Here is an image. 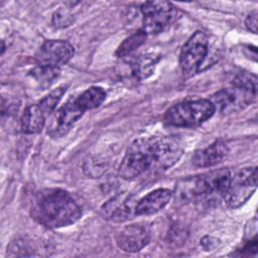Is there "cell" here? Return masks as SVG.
Here are the masks:
<instances>
[{"label": "cell", "instance_id": "cell-1", "mask_svg": "<svg viewBox=\"0 0 258 258\" xmlns=\"http://www.w3.org/2000/svg\"><path fill=\"white\" fill-rule=\"evenodd\" d=\"M30 215L38 224L57 229L75 224L82 216L80 206L61 188H43L33 198Z\"/></svg>", "mask_w": 258, "mask_h": 258}, {"label": "cell", "instance_id": "cell-2", "mask_svg": "<svg viewBox=\"0 0 258 258\" xmlns=\"http://www.w3.org/2000/svg\"><path fill=\"white\" fill-rule=\"evenodd\" d=\"M232 174L230 169L220 168L180 179L175 187L176 198L182 202H188L197 197L212 195L223 197L230 184Z\"/></svg>", "mask_w": 258, "mask_h": 258}, {"label": "cell", "instance_id": "cell-3", "mask_svg": "<svg viewBox=\"0 0 258 258\" xmlns=\"http://www.w3.org/2000/svg\"><path fill=\"white\" fill-rule=\"evenodd\" d=\"M152 137L135 139L127 148L119 166V175L124 179L139 177L148 170H153Z\"/></svg>", "mask_w": 258, "mask_h": 258}, {"label": "cell", "instance_id": "cell-4", "mask_svg": "<svg viewBox=\"0 0 258 258\" xmlns=\"http://www.w3.org/2000/svg\"><path fill=\"white\" fill-rule=\"evenodd\" d=\"M215 112L216 109L211 100L186 101L169 108L164 115V121L175 127H196L210 119Z\"/></svg>", "mask_w": 258, "mask_h": 258}, {"label": "cell", "instance_id": "cell-5", "mask_svg": "<svg viewBox=\"0 0 258 258\" xmlns=\"http://www.w3.org/2000/svg\"><path fill=\"white\" fill-rule=\"evenodd\" d=\"M257 186V167L243 168L232 174L230 184L223 195L226 205L236 209L245 204Z\"/></svg>", "mask_w": 258, "mask_h": 258}, {"label": "cell", "instance_id": "cell-6", "mask_svg": "<svg viewBox=\"0 0 258 258\" xmlns=\"http://www.w3.org/2000/svg\"><path fill=\"white\" fill-rule=\"evenodd\" d=\"M140 10L143 16L141 30L146 34L161 32L176 16V10L166 1H147L141 5Z\"/></svg>", "mask_w": 258, "mask_h": 258}, {"label": "cell", "instance_id": "cell-7", "mask_svg": "<svg viewBox=\"0 0 258 258\" xmlns=\"http://www.w3.org/2000/svg\"><path fill=\"white\" fill-rule=\"evenodd\" d=\"M209 52L208 36L202 31H196L183 44L179 54V66L186 76L202 69Z\"/></svg>", "mask_w": 258, "mask_h": 258}, {"label": "cell", "instance_id": "cell-8", "mask_svg": "<svg viewBox=\"0 0 258 258\" xmlns=\"http://www.w3.org/2000/svg\"><path fill=\"white\" fill-rule=\"evenodd\" d=\"M257 90L232 85L213 95L211 102L215 109L223 114H230L244 109L256 100Z\"/></svg>", "mask_w": 258, "mask_h": 258}, {"label": "cell", "instance_id": "cell-9", "mask_svg": "<svg viewBox=\"0 0 258 258\" xmlns=\"http://www.w3.org/2000/svg\"><path fill=\"white\" fill-rule=\"evenodd\" d=\"M153 170L164 171L173 166L181 157L183 148L178 139L172 136L152 137Z\"/></svg>", "mask_w": 258, "mask_h": 258}, {"label": "cell", "instance_id": "cell-10", "mask_svg": "<svg viewBox=\"0 0 258 258\" xmlns=\"http://www.w3.org/2000/svg\"><path fill=\"white\" fill-rule=\"evenodd\" d=\"M85 112L79 104L77 97L70 99L64 105L53 112L54 114L47 127V134L53 138L66 135Z\"/></svg>", "mask_w": 258, "mask_h": 258}, {"label": "cell", "instance_id": "cell-11", "mask_svg": "<svg viewBox=\"0 0 258 258\" xmlns=\"http://www.w3.org/2000/svg\"><path fill=\"white\" fill-rule=\"evenodd\" d=\"M75 54L74 46L64 40H46L35 53L37 64L59 68L66 64Z\"/></svg>", "mask_w": 258, "mask_h": 258}, {"label": "cell", "instance_id": "cell-12", "mask_svg": "<svg viewBox=\"0 0 258 258\" xmlns=\"http://www.w3.org/2000/svg\"><path fill=\"white\" fill-rule=\"evenodd\" d=\"M150 237V229L146 224H132L123 228L116 235V244L122 251L135 253L149 243Z\"/></svg>", "mask_w": 258, "mask_h": 258}, {"label": "cell", "instance_id": "cell-13", "mask_svg": "<svg viewBox=\"0 0 258 258\" xmlns=\"http://www.w3.org/2000/svg\"><path fill=\"white\" fill-rule=\"evenodd\" d=\"M136 204L137 203H134L130 197L121 195L108 201L102 211L106 219H110L116 223H122L136 216Z\"/></svg>", "mask_w": 258, "mask_h": 258}, {"label": "cell", "instance_id": "cell-14", "mask_svg": "<svg viewBox=\"0 0 258 258\" xmlns=\"http://www.w3.org/2000/svg\"><path fill=\"white\" fill-rule=\"evenodd\" d=\"M172 198V192L167 188H157L150 191L136 204V216H150L162 210Z\"/></svg>", "mask_w": 258, "mask_h": 258}, {"label": "cell", "instance_id": "cell-15", "mask_svg": "<svg viewBox=\"0 0 258 258\" xmlns=\"http://www.w3.org/2000/svg\"><path fill=\"white\" fill-rule=\"evenodd\" d=\"M228 152L227 143L223 140H217L208 147L198 150L192 157V163L198 167L214 166L221 162Z\"/></svg>", "mask_w": 258, "mask_h": 258}, {"label": "cell", "instance_id": "cell-16", "mask_svg": "<svg viewBox=\"0 0 258 258\" xmlns=\"http://www.w3.org/2000/svg\"><path fill=\"white\" fill-rule=\"evenodd\" d=\"M45 123V114L39 105H29L21 117V129L25 134L39 133Z\"/></svg>", "mask_w": 258, "mask_h": 258}, {"label": "cell", "instance_id": "cell-17", "mask_svg": "<svg viewBox=\"0 0 258 258\" xmlns=\"http://www.w3.org/2000/svg\"><path fill=\"white\" fill-rule=\"evenodd\" d=\"M60 70L57 67L47 64H37L30 72V77L38 84L41 89L48 88L59 77Z\"/></svg>", "mask_w": 258, "mask_h": 258}, {"label": "cell", "instance_id": "cell-18", "mask_svg": "<svg viewBox=\"0 0 258 258\" xmlns=\"http://www.w3.org/2000/svg\"><path fill=\"white\" fill-rule=\"evenodd\" d=\"M106 99V92L101 87H91L77 97L81 107L87 111L99 107Z\"/></svg>", "mask_w": 258, "mask_h": 258}, {"label": "cell", "instance_id": "cell-19", "mask_svg": "<svg viewBox=\"0 0 258 258\" xmlns=\"http://www.w3.org/2000/svg\"><path fill=\"white\" fill-rule=\"evenodd\" d=\"M156 62L157 59L155 58L154 55L146 54L140 56L135 60V62L132 66L133 75L140 80L148 78L153 73Z\"/></svg>", "mask_w": 258, "mask_h": 258}, {"label": "cell", "instance_id": "cell-20", "mask_svg": "<svg viewBox=\"0 0 258 258\" xmlns=\"http://www.w3.org/2000/svg\"><path fill=\"white\" fill-rule=\"evenodd\" d=\"M146 37H147V34L143 30H140L130 35L119 45L116 51L117 55L121 57V56H126L130 54L132 51H134L136 48H138L145 42Z\"/></svg>", "mask_w": 258, "mask_h": 258}, {"label": "cell", "instance_id": "cell-21", "mask_svg": "<svg viewBox=\"0 0 258 258\" xmlns=\"http://www.w3.org/2000/svg\"><path fill=\"white\" fill-rule=\"evenodd\" d=\"M67 86L62 85L57 87L56 89H54L53 91H51L50 93H48L40 102H39V107L41 108V110L43 111V113L46 115H49L51 113H53L55 111V108L57 106V104L59 103V101L61 100L62 96L64 95L66 91H67Z\"/></svg>", "mask_w": 258, "mask_h": 258}, {"label": "cell", "instance_id": "cell-22", "mask_svg": "<svg viewBox=\"0 0 258 258\" xmlns=\"http://www.w3.org/2000/svg\"><path fill=\"white\" fill-rule=\"evenodd\" d=\"M34 248L24 239H17L12 241L7 247V255L14 256H30L33 255Z\"/></svg>", "mask_w": 258, "mask_h": 258}, {"label": "cell", "instance_id": "cell-23", "mask_svg": "<svg viewBox=\"0 0 258 258\" xmlns=\"http://www.w3.org/2000/svg\"><path fill=\"white\" fill-rule=\"evenodd\" d=\"M74 22V15L70 8L60 7L52 15V25L56 28H63Z\"/></svg>", "mask_w": 258, "mask_h": 258}, {"label": "cell", "instance_id": "cell-24", "mask_svg": "<svg viewBox=\"0 0 258 258\" xmlns=\"http://www.w3.org/2000/svg\"><path fill=\"white\" fill-rule=\"evenodd\" d=\"M221 241L213 236H205L201 239V246L205 251H212L220 245Z\"/></svg>", "mask_w": 258, "mask_h": 258}, {"label": "cell", "instance_id": "cell-25", "mask_svg": "<svg viewBox=\"0 0 258 258\" xmlns=\"http://www.w3.org/2000/svg\"><path fill=\"white\" fill-rule=\"evenodd\" d=\"M257 11L254 10L252 11L246 18L245 20V24L246 27L253 33L257 32Z\"/></svg>", "mask_w": 258, "mask_h": 258}, {"label": "cell", "instance_id": "cell-26", "mask_svg": "<svg viewBox=\"0 0 258 258\" xmlns=\"http://www.w3.org/2000/svg\"><path fill=\"white\" fill-rule=\"evenodd\" d=\"M168 237L170 239V243H178L184 240L185 238V231L181 230L180 228H173L169 234Z\"/></svg>", "mask_w": 258, "mask_h": 258}, {"label": "cell", "instance_id": "cell-27", "mask_svg": "<svg viewBox=\"0 0 258 258\" xmlns=\"http://www.w3.org/2000/svg\"><path fill=\"white\" fill-rule=\"evenodd\" d=\"M4 50H5V44H4V40H2V51H1L2 54L4 53Z\"/></svg>", "mask_w": 258, "mask_h": 258}]
</instances>
